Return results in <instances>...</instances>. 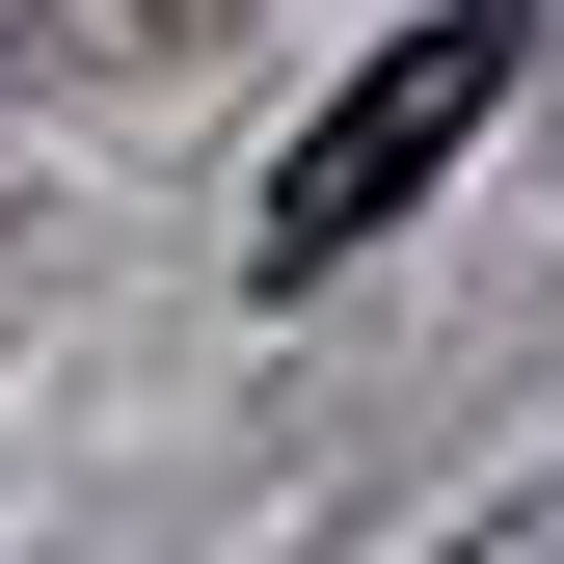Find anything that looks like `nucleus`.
Wrapping results in <instances>:
<instances>
[{
  "mask_svg": "<svg viewBox=\"0 0 564 564\" xmlns=\"http://www.w3.org/2000/svg\"><path fill=\"white\" fill-rule=\"evenodd\" d=\"M511 54H538L511 0H457V28H403V54H349V82L296 108V162H269V216H242V269H269V296H323V269L377 242V216H403V188L457 162L484 108H511Z\"/></svg>",
  "mask_w": 564,
  "mask_h": 564,
  "instance_id": "nucleus-1",
  "label": "nucleus"
},
{
  "mask_svg": "<svg viewBox=\"0 0 564 564\" xmlns=\"http://www.w3.org/2000/svg\"><path fill=\"white\" fill-rule=\"evenodd\" d=\"M431 564H564V484H538V511H457Z\"/></svg>",
  "mask_w": 564,
  "mask_h": 564,
  "instance_id": "nucleus-2",
  "label": "nucleus"
}]
</instances>
